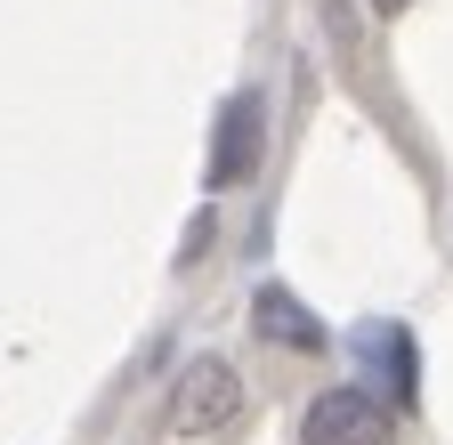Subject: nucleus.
I'll return each mask as SVG.
<instances>
[{
    "mask_svg": "<svg viewBox=\"0 0 453 445\" xmlns=\"http://www.w3.org/2000/svg\"><path fill=\"white\" fill-rule=\"evenodd\" d=\"M243 421V372L226 357H195L179 372V388H170V437L179 445H211Z\"/></svg>",
    "mask_w": 453,
    "mask_h": 445,
    "instance_id": "1",
    "label": "nucleus"
},
{
    "mask_svg": "<svg viewBox=\"0 0 453 445\" xmlns=\"http://www.w3.org/2000/svg\"><path fill=\"white\" fill-rule=\"evenodd\" d=\"M259 162H267V114H259V97H226L219 105V130H211V187H251L259 179Z\"/></svg>",
    "mask_w": 453,
    "mask_h": 445,
    "instance_id": "2",
    "label": "nucleus"
},
{
    "mask_svg": "<svg viewBox=\"0 0 453 445\" xmlns=\"http://www.w3.org/2000/svg\"><path fill=\"white\" fill-rule=\"evenodd\" d=\"M300 445H396V421L365 388H324L308 405V421H300Z\"/></svg>",
    "mask_w": 453,
    "mask_h": 445,
    "instance_id": "3",
    "label": "nucleus"
},
{
    "mask_svg": "<svg viewBox=\"0 0 453 445\" xmlns=\"http://www.w3.org/2000/svg\"><path fill=\"white\" fill-rule=\"evenodd\" d=\"M251 324L267 332V341H283V349H300V357H324V324L283 292V284H259V300H251Z\"/></svg>",
    "mask_w": 453,
    "mask_h": 445,
    "instance_id": "4",
    "label": "nucleus"
},
{
    "mask_svg": "<svg viewBox=\"0 0 453 445\" xmlns=\"http://www.w3.org/2000/svg\"><path fill=\"white\" fill-rule=\"evenodd\" d=\"M357 349H388V388H396L405 405L421 397V357H413V332H405V324H388V332L365 324V332H357Z\"/></svg>",
    "mask_w": 453,
    "mask_h": 445,
    "instance_id": "5",
    "label": "nucleus"
},
{
    "mask_svg": "<svg viewBox=\"0 0 453 445\" xmlns=\"http://www.w3.org/2000/svg\"><path fill=\"white\" fill-rule=\"evenodd\" d=\"M372 9H380V17H388V9H413V0H372Z\"/></svg>",
    "mask_w": 453,
    "mask_h": 445,
    "instance_id": "6",
    "label": "nucleus"
}]
</instances>
